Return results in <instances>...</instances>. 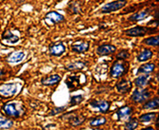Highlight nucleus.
Masks as SVG:
<instances>
[{
	"label": "nucleus",
	"mask_w": 159,
	"mask_h": 130,
	"mask_svg": "<svg viewBox=\"0 0 159 130\" xmlns=\"http://www.w3.org/2000/svg\"><path fill=\"white\" fill-rule=\"evenodd\" d=\"M90 105L93 108H97L100 112L107 113L110 109V102L106 100H93L90 102Z\"/></svg>",
	"instance_id": "nucleus-11"
},
{
	"label": "nucleus",
	"mask_w": 159,
	"mask_h": 130,
	"mask_svg": "<svg viewBox=\"0 0 159 130\" xmlns=\"http://www.w3.org/2000/svg\"><path fill=\"white\" fill-rule=\"evenodd\" d=\"M151 79L152 77L149 74H144V75L138 76L134 79V84L137 86V89H142L150 83Z\"/></svg>",
	"instance_id": "nucleus-21"
},
{
	"label": "nucleus",
	"mask_w": 159,
	"mask_h": 130,
	"mask_svg": "<svg viewBox=\"0 0 159 130\" xmlns=\"http://www.w3.org/2000/svg\"><path fill=\"white\" fill-rule=\"evenodd\" d=\"M66 108H67L66 106H63V107H55V108H53V109L50 112V115H51V116H52V115H57V114H59V113L65 111Z\"/></svg>",
	"instance_id": "nucleus-33"
},
{
	"label": "nucleus",
	"mask_w": 159,
	"mask_h": 130,
	"mask_svg": "<svg viewBox=\"0 0 159 130\" xmlns=\"http://www.w3.org/2000/svg\"><path fill=\"white\" fill-rule=\"evenodd\" d=\"M150 97H151V92L148 91L147 89H136L133 92L131 99L136 104H142V103H145L147 100H149Z\"/></svg>",
	"instance_id": "nucleus-8"
},
{
	"label": "nucleus",
	"mask_w": 159,
	"mask_h": 130,
	"mask_svg": "<svg viewBox=\"0 0 159 130\" xmlns=\"http://www.w3.org/2000/svg\"><path fill=\"white\" fill-rule=\"evenodd\" d=\"M2 40L7 41L10 44H16L19 41V36L13 34L11 31H5L2 34Z\"/></svg>",
	"instance_id": "nucleus-22"
},
{
	"label": "nucleus",
	"mask_w": 159,
	"mask_h": 130,
	"mask_svg": "<svg viewBox=\"0 0 159 130\" xmlns=\"http://www.w3.org/2000/svg\"><path fill=\"white\" fill-rule=\"evenodd\" d=\"M13 125V122L2 115H0V128L3 129H9Z\"/></svg>",
	"instance_id": "nucleus-30"
},
{
	"label": "nucleus",
	"mask_w": 159,
	"mask_h": 130,
	"mask_svg": "<svg viewBox=\"0 0 159 130\" xmlns=\"http://www.w3.org/2000/svg\"><path fill=\"white\" fill-rule=\"evenodd\" d=\"M88 67V63L84 61H75L70 62L64 66L65 69L68 71H80Z\"/></svg>",
	"instance_id": "nucleus-14"
},
{
	"label": "nucleus",
	"mask_w": 159,
	"mask_h": 130,
	"mask_svg": "<svg viewBox=\"0 0 159 130\" xmlns=\"http://www.w3.org/2000/svg\"><path fill=\"white\" fill-rule=\"evenodd\" d=\"M141 130H155L153 127H151V126H149V127H146V128H143V129H141Z\"/></svg>",
	"instance_id": "nucleus-34"
},
{
	"label": "nucleus",
	"mask_w": 159,
	"mask_h": 130,
	"mask_svg": "<svg viewBox=\"0 0 159 130\" xmlns=\"http://www.w3.org/2000/svg\"><path fill=\"white\" fill-rule=\"evenodd\" d=\"M44 21L48 26H53V25H56V24H59L61 22H64L65 17L62 15L61 13H59L58 11H49L45 15Z\"/></svg>",
	"instance_id": "nucleus-7"
},
{
	"label": "nucleus",
	"mask_w": 159,
	"mask_h": 130,
	"mask_svg": "<svg viewBox=\"0 0 159 130\" xmlns=\"http://www.w3.org/2000/svg\"><path fill=\"white\" fill-rule=\"evenodd\" d=\"M159 106V100L158 98H154V99H152L148 102H146L143 106V108L144 109H157Z\"/></svg>",
	"instance_id": "nucleus-26"
},
{
	"label": "nucleus",
	"mask_w": 159,
	"mask_h": 130,
	"mask_svg": "<svg viewBox=\"0 0 159 130\" xmlns=\"http://www.w3.org/2000/svg\"><path fill=\"white\" fill-rule=\"evenodd\" d=\"M61 76L58 74H52L50 76H46V77H43L41 79V84L43 85H46V86H52V85H55L58 84L61 81Z\"/></svg>",
	"instance_id": "nucleus-15"
},
{
	"label": "nucleus",
	"mask_w": 159,
	"mask_h": 130,
	"mask_svg": "<svg viewBox=\"0 0 159 130\" xmlns=\"http://www.w3.org/2000/svg\"><path fill=\"white\" fill-rule=\"evenodd\" d=\"M124 33L129 37H143L146 35H152L157 33V28L154 27L135 26L134 28H129V30H126Z\"/></svg>",
	"instance_id": "nucleus-1"
},
{
	"label": "nucleus",
	"mask_w": 159,
	"mask_h": 130,
	"mask_svg": "<svg viewBox=\"0 0 159 130\" xmlns=\"http://www.w3.org/2000/svg\"><path fill=\"white\" fill-rule=\"evenodd\" d=\"M18 91V85L14 83H7L0 85V96L4 98H10L16 94Z\"/></svg>",
	"instance_id": "nucleus-6"
},
{
	"label": "nucleus",
	"mask_w": 159,
	"mask_h": 130,
	"mask_svg": "<svg viewBox=\"0 0 159 130\" xmlns=\"http://www.w3.org/2000/svg\"><path fill=\"white\" fill-rule=\"evenodd\" d=\"M93 130H103V129H99V128H97V129H93Z\"/></svg>",
	"instance_id": "nucleus-36"
},
{
	"label": "nucleus",
	"mask_w": 159,
	"mask_h": 130,
	"mask_svg": "<svg viewBox=\"0 0 159 130\" xmlns=\"http://www.w3.org/2000/svg\"><path fill=\"white\" fill-rule=\"evenodd\" d=\"M66 84L71 91H74L82 85H84L86 82V78H84V75H75V76H69L66 79Z\"/></svg>",
	"instance_id": "nucleus-5"
},
{
	"label": "nucleus",
	"mask_w": 159,
	"mask_h": 130,
	"mask_svg": "<svg viewBox=\"0 0 159 130\" xmlns=\"http://www.w3.org/2000/svg\"><path fill=\"white\" fill-rule=\"evenodd\" d=\"M84 100V97L83 95H76V96H73L70 98V106H77L79 105L80 103L83 102Z\"/></svg>",
	"instance_id": "nucleus-31"
},
{
	"label": "nucleus",
	"mask_w": 159,
	"mask_h": 130,
	"mask_svg": "<svg viewBox=\"0 0 159 130\" xmlns=\"http://www.w3.org/2000/svg\"><path fill=\"white\" fill-rule=\"evenodd\" d=\"M70 49L71 51H74L75 53H85L90 49V43L84 40H77L71 44Z\"/></svg>",
	"instance_id": "nucleus-9"
},
{
	"label": "nucleus",
	"mask_w": 159,
	"mask_h": 130,
	"mask_svg": "<svg viewBox=\"0 0 159 130\" xmlns=\"http://www.w3.org/2000/svg\"><path fill=\"white\" fill-rule=\"evenodd\" d=\"M156 66L154 63H146L138 67L137 74H150L154 71Z\"/></svg>",
	"instance_id": "nucleus-20"
},
{
	"label": "nucleus",
	"mask_w": 159,
	"mask_h": 130,
	"mask_svg": "<svg viewBox=\"0 0 159 130\" xmlns=\"http://www.w3.org/2000/svg\"><path fill=\"white\" fill-rule=\"evenodd\" d=\"M84 121H85V117L81 116V115H71L70 118L69 119L70 124H71L73 126H78L82 124Z\"/></svg>",
	"instance_id": "nucleus-24"
},
{
	"label": "nucleus",
	"mask_w": 159,
	"mask_h": 130,
	"mask_svg": "<svg viewBox=\"0 0 159 130\" xmlns=\"http://www.w3.org/2000/svg\"><path fill=\"white\" fill-rule=\"evenodd\" d=\"M106 123H107V119L105 117L99 116V117H96L94 119H92L90 121V125L92 127H98V126H101V125H104Z\"/></svg>",
	"instance_id": "nucleus-28"
},
{
	"label": "nucleus",
	"mask_w": 159,
	"mask_h": 130,
	"mask_svg": "<svg viewBox=\"0 0 159 130\" xmlns=\"http://www.w3.org/2000/svg\"><path fill=\"white\" fill-rule=\"evenodd\" d=\"M116 51V47L111 44H103L97 48L96 53L99 56H107V55H111Z\"/></svg>",
	"instance_id": "nucleus-13"
},
{
	"label": "nucleus",
	"mask_w": 159,
	"mask_h": 130,
	"mask_svg": "<svg viewBox=\"0 0 159 130\" xmlns=\"http://www.w3.org/2000/svg\"><path fill=\"white\" fill-rule=\"evenodd\" d=\"M156 119H157V114L153 113V112H150V113L142 114L141 116L139 117L138 121H140L143 124H150V123L153 122Z\"/></svg>",
	"instance_id": "nucleus-23"
},
{
	"label": "nucleus",
	"mask_w": 159,
	"mask_h": 130,
	"mask_svg": "<svg viewBox=\"0 0 159 130\" xmlns=\"http://www.w3.org/2000/svg\"><path fill=\"white\" fill-rule=\"evenodd\" d=\"M24 58H25L24 51H13L7 56L6 60H7V62L11 63V64H16V63L21 62Z\"/></svg>",
	"instance_id": "nucleus-17"
},
{
	"label": "nucleus",
	"mask_w": 159,
	"mask_h": 130,
	"mask_svg": "<svg viewBox=\"0 0 159 130\" xmlns=\"http://www.w3.org/2000/svg\"><path fill=\"white\" fill-rule=\"evenodd\" d=\"M116 89L119 93H123V94L129 92L132 89V82L128 79H122L116 84Z\"/></svg>",
	"instance_id": "nucleus-18"
},
{
	"label": "nucleus",
	"mask_w": 159,
	"mask_h": 130,
	"mask_svg": "<svg viewBox=\"0 0 159 130\" xmlns=\"http://www.w3.org/2000/svg\"><path fill=\"white\" fill-rule=\"evenodd\" d=\"M129 52L127 50H121L116 55V59L121 60V61H125L126 59L129 58Z\"/></svg>",
	"instance_id": "nucleus-32"
},
{
	"label": "nucleus",
	"mask_w": 159,
	"mask_h": 130,
	"mask_svg": "<svg viewBox=\"0 0 159 130\" xmlns=\"http://www.w3.org/2000/svg\"><path fill=\"white\" fill-rule=\"evenodd\" d=\"M68 11L73 14H81V4L79 2H71L68 6Z\"/></svg>",
	"instance_id": "nucleus-27"
},
{
	"label": "nucleus",
	"mask_w": 159,
	"mask_h": 130,
	"mask_svg": "<svg viewBox=\"0 0 159 130\" xmlns=\"http://www.w3.org/2000/svg\"><path fill=\"white\" fill-rule=\"evenodd\" d=\"M126 5H127V0H114V1L105 4L102 8H101V12L111 13L113 11H117L123 9Z\"/></svg>",
	"instance_id": "nucleus-4"
},
{
	"label": "nucleus",
	"mask_w": 159,
	"mask_h": 130,
	"mask_svg": "<svg viewBox=\"0 0 159 130\" xmlns=\"http://www.w3.org/2000/svg\"><path fill=\"white\" fill-rule=\"evenodd\" d=\"M138 124H139V121L138 119L136 118H132L129 119L124 125V128L125 130H134L138 127Z\"/></svg>",
	"instance_id": "nucleus-29"
},
{
	"label": "nucleus",
	"mask_w": 159,
	"mask_h": 130,
	"mask_svg": "<svg viewBox=\"0 0 159 130\" xmlns=\"http://www.w3.org/2000/svg\"><path fill=\"white\" fill-rule=\"evenodd\" d=\"M151 11H152L151 8H146L142 11H139L132 14L128 19H129V21H133V22H138V21L144 20L147 17H149V15L151 14Z\"/></svg>",
	"instance_id": "nucleus-12"
},
{
	"label": "nucleus",
	"mask_w": 159,
	"mask_h": 130,
	"mask_svg": "<svg viewBox=\"0 0 159 130\" xmlns=\"http://www.w3.org/2000/svg\"><path fill=\"white\" fill-rule=\"evenodd\" d=\"M153 56V52L150 50V49H143L141 50V51L138 53L137 55V61L138 62H146L150 59L152 58Z\"/></svg>",
	"instance_id": "nucleus-19"
},
{
	"label": "nucleus",
	"mask_w": 159,
	"mask_h": 130,
	"mask_svg": "<svg viewBox=\"0 0 159 130\" xmlns=\"http://www.w3.org/2000/svg\"><path fill=\"white\" fill-rule=\"evenodd\" d=\"M66 51V46L63 44L62 42H57L53 43L49 47V53L52 56L59 57Z\"/></svg>",
	"instance_id": "nucleus-10"
},
{
	"label": "nucleus",
	"mask_w": 159,
	"mask_h": 130,
	"mask_svg": "<svg viewBox=\"0 0 159 130\" xmlns=\"http://www.w3.org/2000/svg\"><path fill=\"white\" fill-rule=\"evenodd\" d=\"M133 113V108H131L129 106H122L120 107L117 111H116V116H117V120L119 122L121 121H125L128 118H129V116Z\"/></svg>",
	"instance_id": "nucleus-16"
},
{
	"label": "nucleus",
	"mask_w": 159,
	"mask_h": 130,
	"mask_svg": "<svg viewBox=\"0 0 159 130\" xmlns=\"http://www.w3.org/2000/svg\"><path fill=\"white\" fill-rule=\"evenodd\" d=\"M2 110L8 117H12V118L20 117L24 112L23 106L19 103H16V102H9L5 104L2 106Z\"/></svg>",
	"instance_id": "nucleus-3"
},
{
	"label": "nucleus",
	"mask_w": 159,
	"mask_h": 130,
	"mask_svg": "<svg viewBox=\"0 0 159 130\" xmlns=\"http://www.w3.org/2000/svg\"><path fill=\"white\" fill-rule=\"evenodd\" d=\"M128 69H129V64L127 62L121 60H115L112 66L111 67L110 75L114 79H117L125 75L128 72Z\"/></svg>",
	"instance_id": "nucleus-2"
},
{
	"label": "nucleus",
	"mask_w": 159,
	"mask_h": 130,
	"mask_svg": "<svg viewBox=\"0 0 159 130\" xmlns=\"http://www.w3.org/2000/svg\"><path fill=\"white\" fill-rule=\"evenodd\" d=\"M143 44H145L147 46H151V47H158V45H159V37L157 35L147 37L146 39L143 40Z\"/></svg>",
	"instance_id": "nucleus-25"
},
{
	"label": "nucleus",
	"mask_w": 159,
	"mask_h": 130,
	"mask_svg": "<svg viewBox=\"0 0 159 130\" xmlns=\"http://www.w3.org/2000/svg\"><path fill=\"white\" fill-rule=\"evenodd\" d=\"M3 75V71H2V69L1 68H0V77H1Z\"/></svg>",
	"instance_id": "nucleus-35"
}]
</instances>
